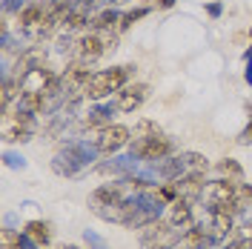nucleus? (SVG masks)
I'll list each match as a JSON object with an SVG mask.
<instances>
[{"label":"nucleus","instance_id":"aec40b11","mask_svg":"<svg viewBox=\"0 0 252 249\" xmlns=\"http://www.w3.org/2000/svg\"><path fill=\"white\" fill-rule=\"evenodd\" d=\"M181 160H184L187 172H206L209 169V160L204 155H198V152H181Z\"/></svg>","mask_w":252,"mask_h":249},{"label":"nucleus","instance_id":"473e14b6","mask_svg":"<svg viewBox=\"0 0 252 249\" xmlns=\"http://www.w3.org/2000/svg\"><path fill=\"white\" fill-rule=\"evenodd\" d=\"M155 3H158V0H155Z\"/></svg>","mask_w":252,"mask_h":249},{"label":"nucleus","instance_id":"c85d7f7f","mask_svg":"<svg viewBox=\"0 0 252 249\" xmlns=\"http://www.w3.org/2000/svg\"><path fill=\"white\" fill-rule=\"evenodd\" d=\"M61 249H80V247H75V244H63Z\"/></svg>","mask_w":252,"mask_h":249},{"label":"nucleus","instance_id":"f3484780","mask_svg":"<svg viewBox=\"0 0 252 249\" xmlns=\"http://www.w3.org/2000/svg\"><path fill=\"white\" fill-rule=\"evenodd\" d=\"M218 175L220 178H229V181H235V184H241L244 181V166L238 163V160H232V157H223V160H218Z\"/></svg>","mask_w":252,"mask_h":249},{"label":"nucleus","instance_id":"20e7f679","mask_svg":"<svg viewBox=\"0 0 252 249\" xmlns=\"http://www.w3.org/2000/svg\"><path fill=\"white\" fill-rule=\"evenodd\" d=\"M92 140H94V146H97L100 155H115L118 149H124L126 143H132V129L124 124H112L106 129H100Z\"/></svg>","mask_w":252,"mask_h":249},{"label":"nucleus","instance_id":"4468645a","mask_svg":"<svg viewBox=\"0 0 252 249\" xmlns=\"http://www.w3.org/2000/svg\"><path fill=\"white\" fill-rule=\"evenodd\" d=\"M118 23H121V15L115 12V9H103V12H97V15L92 17V26L94 31H112V29H118Z\"/></svg>","mask_w":252,"mask_h":249},{"label":"nucleus","instance_id":"c756f323","mask_svg":"<svg viewBox=\"0 0 252 249\" xmlns=\"http://www.w3.org/2000/svg\"><path fill=\"white\" fill-rule=\"evenodd\" d=\"M112 3H126V0H112Z\"/></svg>","mask_w":252,"mask_h":249},{"label":"nucleus","instance_id":"6ab92c4d","mask_svg":"<svg viewBox=\"0 0 252 249\" xmlns=\"http://www.w3.org/2000/svg\"><path fill=\"white\" fill-rule=\"evenodd\" d=\"M109 115H112L109 109H94V112H89V115L80 121V126H83V129H106V126H112Z\"/></svg>","mask_w":252,"mask_h":249},{"label":"nucleus","instance_id":"1a4fd4ad","mask_svg":"<svg viewBox=\"0 0 252 249\" xmlns=\"http://www.w3.org/2000/svg\"><path fill=\"white\" fill-rule=\"evenodd\" d=\"M106 49L109 46H106L103 34H100V31H92V34H86V37H80L78 40V58L83 63H92V61H97Z\"/></svg>","mask_w":252,"mask_h":249},{"label":"nucleus","instance_id":"bb28decb","mask_svg":"<svg viewBox=\"0 0 252 249\" xmlns=\"http://www.w3.org/2000/svg\"><path fill=\"white\" fill-rule=\"evenodd\" d=\"M86 241H89V244H92L94 249H109V247H106V244H103V241H100V238H94L92 232H86Z\"/></svg>","mask_w":252,"mask_h":249},{"label":"nucleus","instance_id":"412c9836","mask_svg":"<svg viewBox=\"0 0 252 249\" xmlns=\"http://www.w3.org/2000/svg\"><path fill=\"white\" fill-rule=\"evenodd\" d=\"M132 135H135V138H155V135H160V126H158L155 121H146V118H143V121L135 124Z\"/></svg>","mask_w":252,"mask_h":249},{"label":"nucleus","instance_id":"9b49d317","mask_svg":"<svg viewBox=\"0 0 252 249\" xmlns=\"http://www.w3.org/2000/svg\"><path fill=\"white\" fill-rule=\"evenodd\" d=\"M46 6L49 3H29V6H23V9L17 12V26L23 31H37V26H40L43 17H46Z\"/></svg>","mask_w":252,"mask_h":249},{"label":"nucleus","instance_id":"39448f33","mask_svg":"<svg viewBox=\"0 0 252 249\" xmlns=\"http://www.w3.org/2000/svg\"><path fill=\"white\" fill-rule=\"evenodd\" d=\"M235 192H238V184L229 181V178H218V181H206L204 187V201L209 203V212L218 209L223 203L235 201Z\"/></svg>","mask_w":252,"mask_h":249},{"label":"nucleus","instance_id":"5701e85b","mask_svg":"<svg viewBox=\"0 0 252 249\" xmlns=\"http://www.w3.org/2000/svg\"><path fill=\"white\" fill-rule=\"evenodd\" d=\"M235 201L247 209L252 203V184H238V192H235Z\"/></svg>","mask_w":252,"mask_h":249},{"label":"nucleus","instance_id":"b1692460","mask_svg":"<svg viewBox=\"0 0 252 249\" xmlns=\"http://www.w3.org/2000/svg\"><path fill=\"white\" fill-rule=\"evenodd\" d=\"M75 43H72V37H61V40H58V52H61V55H69V52H75Z\"/></svg>","mask_w":252,"mask_h":249},{"label":"nucleus","instance_id":"2f4dec72","mask_svg":"<svg viewBox=\"0 0 252 249\" xmlns=\"http://www.w3.org/2000/svg\"><path fill=\"white\" fill-rule=\"evenodd\" d=\"M250 34H252V31H250Z\"/></svg>","mask_w":252,"mask_h":249},{"label":"nucleus","instance_id":"a211bd4d","mask_svg":"<svg viewBox=\"0 0 252 249\" xmlns=\"http://www.w3.org/2000/svg\"><path fill=\"white\" fill-rule=\"evenodd\" d=\"M32 135H34V129L20 126V124H12V126H6L3 140H6V143H26V140H32Z\"/></svg>","mask_w":252,"mask_h":249},{"label":"nucleus","instance_id":"2eb2a0df","mask_svg":"<svg viewBox=\"0 0 252 249\" xmlns=\"http://www.w3.org/2000/svg\"><path fill=\"white\" fill-rule=\"evenodd\" d=\"M26 238L34 241L37 247H49V238H52L49 223H43V220H29V223H26Z\"/></svg>","mask_w":252,"mask_h":249},{"label":"nucleus","instance_id":"393cba45","mask_svg":"<svg viewBox=\"0 0 252 249\" xmlns=\"http://www.w3.org/2000/svg\"><path fill=\"white\" fill-rule=\"evenodd\" d=\"M252 247V241H247V238H235V241H229L226 247H220V249H250Z\"/></svg>","mask_w":252,"mask_h":249},{"label":"nucleus","instance_id":"a878e982","mask_svg":"<svg viewBox=\"0 0 252 249\" xmlns=\"http://www.w3.org/2000/svg\"><path fill=\"white\" fill-rule=\"evenodd\" d=\"M238 143H244V146H247V143H252V121H250V126L238 135Z\"/></svg>","mask_w":252,"mask_h":249},{"label":"nucleus","instance_id":"dca6fc26","mask_svg":"<svg viewBox=\"0 0 252 249\" xmlns=\"http://www.w3.org/2000/svg\"><path fill=\"white\" fill-rule=\"evenodd\" d=\"M89 6H92V3H80L78 9H72V15H69V20H66L63 29L75 31V29H83L86 23H92V17H89Z\"/></svg>","mask_w":252,"mask_h":249},{"label":"nucleus","instance_id":"cd10ccee","mask_svg":"<svg viewBox=\"0 0 252 249\" xmlns=\"http://www.w3.org/2000/svg\"><path fill=\"white\" fill-rule=\"evenodd\" d=\"M158 6L160 9H169V6H175V0H158Z\"/></svg>","mask_w":252,"mask_h":249},{"label":"nucleus","instance_id":"f257e3e1","mask_svg":"<svg viewBox=\"0 0 252 249\" xmlns=\"http://www.w3.org/2000/svg\"><path fill=\"white\" fill-rule=\"evenodd\" d=\"M132 69L135 66H118V69H103V72H94L89 83H86V89H83V97H89V100H100V97H106L112 92H121L126 86V78L132 75Z\"/></svg>","mask_w":252,"mask_h":249},{"label":"nucleus","instance_id":"f8f14e48","mask_svg":"<svg viewBox=\"0 0 252 249\" xmlns=\"http://www.w3.org/2000/svg\"><path fill=\"white\" fill-rule=\"evenodd\" d=\"M169 223L172 226H181V229H189L192 226V220H195V215H192V201H187V198H178V201L172 203V209H169Z\"/></svg>","mask_w":252,"mask_h":249},{"label":"nucleus","instance_id":"7ed1b4c3","mask_svg":"<svg viewBox=\"0 0 252 249\" xmlns=\"http://www.w3.org/2000/svg\"><path fill=\"white\" fill-rule=\"evenodd\" d=\"M129 152H132V157H141V160H163L175 152V143L172 138H166L160 132L155 138H132Z\"/></svg>","mask_w":252,"mask_h":249},{"label":"nucleus","instance_id":"0eeeda50","mask_svg":"<svg viewBox=\"0 0 252 249\" xmlns=\"http://www.w3.org/2000/svg\"><path fill=\"white\" fill-rule=\"evenodd\" d=\"M175 187H178V195L181 198L198 201V198H204L206 178H204V172H184L181 178H175Z\"/></svg>","mask_w":252,"mask_h":249},{"label":"nucleus","instance_id":"6e6552de","mask_svg":"<svg viewBox=\"0 0 252 249\" xmlns=\"http://www.w3.org/2000/svg\"><path fill=\"white\" fill-rule=\"evenodd\" d=\"M46 66V52L43 46H34V49H26V52H20V58L15 63V72H12V78H23V75H29L32 69H43Z\"/></svg>","mask_w":252,"mask_h":249},{"label":"nucleus","instance_id":"f03ea898","mask_svg":"<svg viewBox=\"0 0 252 249\" xmlns=\"http://www.w3.org/2000/svg\"><path fill=\"white\" fill-rule=\"evenodd\" d=\"M184 232H187V229L172 226L169 220L155 218L152 223H146V226H143L141 247H143V249H175L178 244H181Z\"/></svg>","mask_w":252,"mask_h":249},{"label":"nucleus","instance_id":"ddd939ff","mask_svg":"<svg viewBox=\"0 0 252 249\" xmlns=\"http://www.w3.org/2000/svg\"><path fill=\"white\" fill-rule=\"evenodd\" d=\"M49 80H52V72H49L46 66H43V69H32L29 75L20 78V89H23V92H43Z\"/></svg>","mask_w":252,"mask_h":249},{"label":"nucleus","instance_id":"7c9ffc66","mask_svg":"<svg viewBox=\"0 0 252 249\" xmlns=\"http://www.w3.org/2000/svg\"><path fill=\"white\" fill-rule=\"evenodd\" d=\"M80 3H92V0H80Z\"/></svg>","mask_w":252,"mask_h":249},{"label":"nucleus","instance_id":"423d86ee","mask_svg":"<svg viewBox=\"0 0 252 249\" xmlns=\"http://www.w3.org/2000/svg\"><path fill=\"white\" fill-rule=\"evenodd\" d=\"M126 184H103V187H97L92 192V212H100V209H106V206H118V203L126 201Z\"/></svg>","mask_w":252,"mask_h":249},{"label":"nucleus","instance_id":"9d476101","mask_svg":"<svg viewBox=\"0 0 252 249\" xmlns=\"http://www.w3.org/2000/svg\"><path fill=\"white\" fill-rule=\"evenodd\" d=\"M146 97H149V86H143V83L124 86V89L118 92V109L121 112H135Z\"/></svg>","mask_w":252,"mask_h":249},{"label":"nucleus","instance_id":"4be33fe9","mask_svg":"<svg viewBox=\"0 0 252 249\" xmlns=\"http://www.w3.org/2000/svg\"><path fill=\"white\" fill-rule=\"evenodd\" d=\"M146 12L149 9H132V12H126V15H121V23H118V31H126V29H132L141 17H146Z\"/></svg>","mask_w":252,"mask_h":249}]
</instances>
